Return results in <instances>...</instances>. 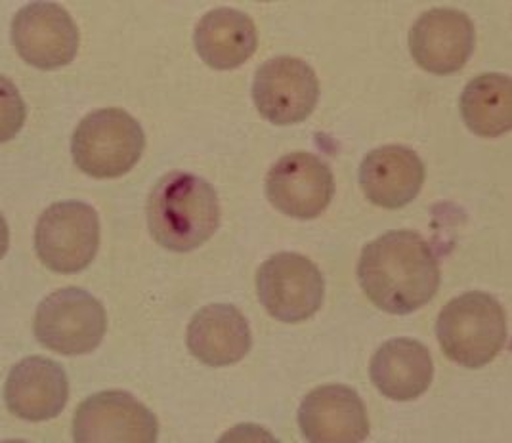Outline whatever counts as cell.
<instances>
[{
    "label": "cell",
    "mask_w": 512,
    "mask_h": 443,
    "mask_svg": "<svg viewBox=\"0 0 512 443\" xmlns=\"http://www.w3.org/2000/svg\"><path fill=\"white\" fill-rule=\"evenodd\" d=\"M264 188L279 212L297 220H314L333 201L335 178L318 155L293 151L270 169Z\"/></svg>",
    "instance_id": "8fae6325"
},
{
    "label": "cell",
    "mask_w": 512,
    "mask_h": 443,
    "mask_svg": "<svg viewBox=\"0 0 512 443\" xmlns=\"http://www.w3.org/2000/svg\"><path fill=\"white\" fill-rule=\"evenodd\" d=\"M320 100L316 71L291 56H278L258 67L253 102L272 125H297L312 115Z\"/></svg>",
    "instance_id": "ba28073f"
},
{
    "label": "cell",
    "mask_w": 512,
    "mask_h": 443,
    "mask_svg": "<svg viewBox=\"0 0 512 443\" xmlns=\"http://www.w3.org/2000/svg\"><path fill=\"white\" fill-rule=\"evenodd\" d=\"M436 337L451 361L480 369L497 358L507 342L505 310L488 293L457 296L440 312Z\"/></svg>",
    "instance_id": "3957f363"
},
{
    "label": "cell",
    "mask_w": 512,
    "mask_h": 443,
    "mask_svg": "<svg viewBox=\"0 0 512 443\" xmlns=\"http://www.w3.org/2000/svg\"><path fill=\"white\" fill-rule=\"evenodd\" d=\"M358 279L367 298L386 314L407 316L440 287V264L417 232L394 230L363 247Z\"/></svg>",
    "instance_id": "6da1fadb"
},
{
    "label": "cell",
    "mask_w": 512,
    "mask_h": 443,
    "mask_svg": "<svg viewBox=\"0 0 512 443\" xmlns=\"http://www.w3.org/2000/svg\"><path fill=\"white\" fill-rule=\"evenodd\" d=\"M186 344L195 359L211 367L234 365L251 352L247 317L232 304H209L192 317Z\"/></svg>",
    "instance_id": "2e32d148"
},
{
    "label": "cell",
    "mask_w": 512,
    "mask_h": 443,
    "mask_svg": "<svg viewBox=\"0 0 512 443\" xmlns=\"http://www.w3.org/2000/svg\"><path fill=\"white\" fill-rule=\"evenodd\" d=\"M299 426L312 443H360L369 436L362 398L344 384L312 390L300 403Z\"/></svg>",
    "instance_id": "4fadbf2b"
},
{
    "label": "cell",
    "mask_w": 512,
    "mask_h": 443,
    "mask_svg": "<svg viewBox=\"0 0 512 443\" xmlns=\"http://www.w3.org/2000/svg\"><path fill=\"white\" fill-rule=\"evenodd\" d=\"M12 43L23 62L52 71L75 60L81 35L77 23L60 4L31 2L12 20Z\"/></svg>",
    "instance_id": "30bf717a"
},
{
    "label": "cell",
    "mask_w": 512,
    "mask_h": 443,
    "mask_svg": "<svg viewBox=\"0 0 512 443\" xmlns=\"http://www.w3.org/2000/svg\"><path fill=\"white\" fill-rule=\"evenodd\" d=\"M476 31L469 16L453 8H432L409 31V50L419 67L434 75L461 71L474 52Z\"/></svg>",
    "instance_id": "7c38bea8"
},
{
    "label": "cell",
    "mask_w": 512,
    "mask_h": 443,
    "mask_svg": "<svg viewBox=\"0 0 512 443\" xmlns=\"http://www.w3.org/2000/svg\"><path fill=\"white\" fill-rule=\"evenodd\" d=\"M146 148L140 123L119 107L88 113L71 140L73 161L92 178H119L134 169Z\"/></svg>",
    "instance_id": "277c9868"
},
{
    "label": "cell",
    "mask_w": 512,
    "mask_h": 443,
    "mask_svg": "<svg viewBox=\"0 0 512 443\" xmlns=\"http://www.w3.org/2000/svg\"><path fill=\"white\" fill-rule=\"evenodd\" d=\"M106 329L104 304L77 287H65L46 296L33 321L37 340L62 356L94 352L104 340Z\"/></svg>",
    "instance_id": "5b68a950"
},
{
    "label": "cell",
    "mask_w": 512,
    "mask_h": 443,
    "mask_svg": "<svg viewBox=\"0 0 512 443\" xmlns=\"http://www.w3.org/2000/svg\"><path fill=\"white\" fill-rule=\"evenodd\" d=\"M159 422L150 409L123 390H106L83 401L73 419L77 443H155Z\"/></svg>",
    "instance_id": "9c48e42d"
},
{
    "label": "cell",
    "mask_w": 512,
    "mask_h": 443,
    "mask_svg": "<svg viewBox=\"0 0 512 443\" xmlns=\"http://www.w3.org/2000/svg\"><path fill=\"white\" fill-rule=\"evenodd\" d=\"M195 50L216 71H228L249 62L258 46L251 16L234 8H214L195 27Z\"/></svg>",
    "instance_id": "ac0fdd59"
},
{
    "label": "cell",
    "mask_w": 512,
    "mask_h": 443,
    "mask_svg": "<svg viewBox=\"0 0 512 443\" xmlns=\"http://www.w3.org/2000/svg\"><path fill=\"white\" fill-rule=\"evenodd\" d=\"M256 293L270 316L283 323H300L318 314L325 281L310 258L278 253L258 268Z\"/></svg>",
    "instance_id": "52a82bcc"
},
{
    "label": "cell",
    "mask_w": 512,
    "mask_h": 443,
    "mask_svg": "<svg viewBox=\"0 0 512 443\" xmlns=\"http://www.w3.org/2000/svg\"><path fill=\"white\" fill-rule=\"evenodd\" d=\"M100 247L98 212L83 201H62L43 212L35 228V251L52 272L77 274Z\"/></svg>",
    "instance_id": "8992f818"
},
{
    "label": "cell",
    "mask_w": 512,
    "mask_h": 443,
    "mask_svg": "<svg viewBox=\"0 0 512 443\" xmlns=\"http://www.w3.org/2000/svg\"><path fill=\"white\" fill-rule=\"evenodd\" d=\"M220 226V203L213 186L192 172L165 174L148 199L151 237L172 253L205 245Z\"/></svg>",
    "instance_id": "7a4b0ae2"
},
{
    "label": "cell",
    "mask_w": 512,
    "mask_h": 443,
    "mask_svg": "<svg viewBox=\"0 0 512 443\" xmlns=\"http://www.w3.org/2000/svg\"><path fill=\"white\" fill-rule=\"evenodd\" d=\"M369 377L388 400H417L432 384L434 363L423 342L394 338L375 352L369 363Z\"/></svg>",
    "instance_id": "e0dca14e"
},
{
    "label": "cell",
    "mask_w": 512,
    "mask_h": 443,
    "mask_svg": "<svg viewBox=\"0 0 512 443\" xmlns=\"http://www.w3.org/2000/svg\"><path fill=\"white\" fill-rule=\"evenodd\" d=\"M69 398L64 367L52 359L31 356L16 363L4 384V401L12 415L29 422L56 419Z\"/></svg>",
    "instance_id": "5bb4252c"
},
{
    "label": "cell",
    "mask_w": 512,
    "mask_h": 443,
    "mask_svg": "<svg viewBox=\"0 0 512 443\" xmlns=\"http://www.w3.org/2000/svg\"><path fill=\"white\" fill-rule=\"evenodd\" d=\"M461 117L482 138H497L512 128V81L503 73L478 75L461 94Z\"/></svg>",
    "instance_id": "d6986e66"
},
{
    "label": "cell",
    "mask_w": 512,
    "mask_h": 443,
    "mask_svg": "<svg viewBox=\"0 0 512 443\" xmlns=\"http://www.w3.org/2000/svg\"><path fill=\"white\" fill-rule=\"evenodd\" d=\"M425 163L406 146H383L367 153L360 167L365 197L383 209H402L425 184Z\"/></svg>",
    "instance_id": "9a60e30c"
}]
</instances>
